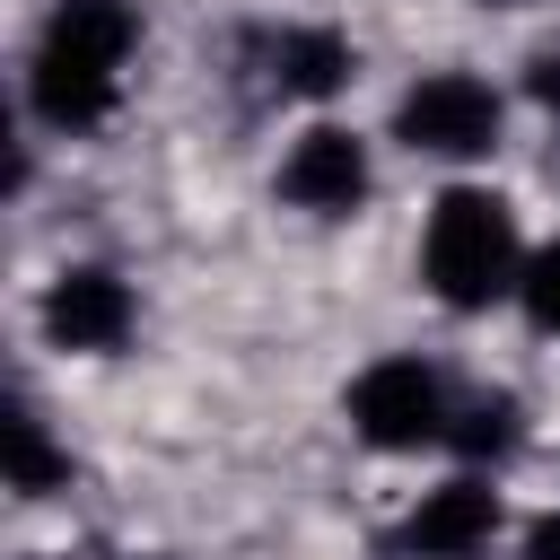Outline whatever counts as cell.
<instances>
[{"instance_id":"cell-1","label":"cell","mask_w":560,"mask_h":560,"mask_svg":"<svg viewBox=\"0 0 560 560\" xmlns=\"http://www.w3.org/2000/svg\"><path fill=\"white\" fill-rule=\"evenodd\" d=\"M140 44V9L131 0H52L35 61H26V105L52 131H96L122 96V61Z\"/></svg>"},{"instance_id":"cell-2","label":"cell","mask_w":560,"mask_h":560,"mask_svg":"<svg viewBox=\"0 0 560 560\" xmlns=\"http://www.w3.org/2000/svg\"><path fill=\"white\" fill-rule=\"evenodd\" d=\"M525 236H516V210L490 192V184H446L429 201V228H420V280L438 306L455 315H481L499 298L525 289Z\"/></svg>"},{"instance_id":"cell-3","label":"cell","mask_w":560,"mask_h":560,"mask_svg":"<svg viewBox=\"0 0 560 560\" xmlns=\"http://www.w3.org/2000/svg\"><path fill=\"white\" fill-rule=\"evenodd\" d=\"M499 122H508V105L472 70H420L394 96V140L420 149V158H490L499 149Z\"/></svg>"},{"instance_id":"cell-4","label":"cell","mask_w":560,"mask_h":560,"mask_svg":"<svg viewBox=\"0 0 560 560\" xmlns=\"http://www.w3.org/2000/svg\"><path fill=\"white\" fill-rule=\"evenodd\" d=\"M350 429L376 446V455H420L455 429V402H446V376L429 359H376L359 368L350 385Z\"/></svg>"},{"instance_id":"cell-5","label":"cell","mask_w":560,"mask_h":560,"mask_svg":"<svg viewBox=\"0 0 560 560\" xmlns=\"http://www.w3.org/2000/svg\"><path fill=\"white\" fill-rule=\"evenodd\" d=\"M44 341L52 350H79V359H105V350H122L131 341V324H140V306H131V289L105 271V262H70L52 289H44Z\"/></svg>"},{"instance_id":"cell-6","label":"cell","mask_w":560,"mask_h":560,"mask_svg":"<svg viewBox=\"0 0 560 560\" xmlns=\"http://www.w3.org/2000/svg\"><path fill=\"white\" fill-rule=\"evenodd\" d=\"M280 192L315 219H350L368 201V140L341 131V122H306L280 158Z\"/></svg>"},{"instance_id":"cell-7","label":"cell","mask_w":560,"mask_h":560,"mask_svg":"<svg viewBox=\"0 0 560 560\" xmlns=\"http://www.w3.org/2000/svg\"><path fill=\"white\" fill-rule=\"evenodd\" d=\"M490 534H499V490L481 472H455V481L420 490V508L402 525V551L411 560H472V551H490Z\"/></svg>"},{"instance_id":"cell-8","label":"cell","mask_w":560,"mask_h":560,"mask_svg":"<svg viewBox=\"0 0 560 560\" xmlns=\"http://www.w3.org/2000/svg\"><path fill=\"white\" fill-rule=\"evenodd\" d=\"M359 79V52H350V35H332V26H289V35H271V88L280 96H341Z\"/></svg>"},{"instance_id":"cell-9","label":"cell","mask_w":560,"mask_h":560,"mask_svg":"<svg viewBox=\"0 0 560 560\" xmlns=\"http://www.w3.org/2000/svg\"><path fill=\"white\" fill-rule=\"evenodd\" d=\"M0 455H9V490H18V499H44V490L70 481V455L52 446V429H44L35 402H9V420H0Z\"/></svg>"},{"instance_id":"cell-10","label":"cell","mask_w":560,"mask_h":560,"mask_svg":"<svg viewBox=\"0 0 560 560\" xmlns=\"http://www.w3.org/2000/svg\"><path fill=\"white\" fill-rule=\"evenodd\" d=\"M446 438H455L472 464H508V455H516V438H525V429H516V394H472V402L455 411V429H446Z\"/></svg>"},{"instance_id":"cell-11","label":"cell","mask_w":560,"mask_h":560,"mask_svg":"<svg viewBox=\"0 0 560 560\" xmlns=\"http://www.w3.org/2000/svg\"><path fill=\"white\" fill-rule=\"evenodd\" d=\"M525 315H534V332H560V245H542L534 262H525Z\"/></svg>"},{"instance_id":"cell-12","label":"cell","mask_w":560,"mask_h":560,"mask_svg":"<svg viewBox=\"0 0 560 560\" xmlns=\"http://www.w3.org/2000/svg\"><path fill=\"white\" fill-rule=\"evenodd\" d=\"M525 96H534L542 114H560V35L534 44V61H525Z\"/></svg>"},{"instance_id":"cell-13","label":"cell","mask_w":560,"mask_h":560,"mask_svg":"<svg viewBox=\"0 0 560 560\" xmlns=\"http://www.w3.org/2000/svg\"><path fill=\"white\" fill-rule=\"evenodd\" d=\"M525 560H560V508L525 525Z\"/></svg>"},{"instance_id":"cell-14","label":"cell","mask_w":560,"mask_h":560,"mask_svg":"<svg viewBox=\"0 0 560 560\" xmlns=\"http://www.w3.org/2000/svg\"><path fill=\"white\" fill-rule=\"evenodd\" d=\"M131 560H140V551H131Z\"/></svg>"},{"instance_id":"cell-15","label":"cell","mask_w":560,"mask_h":560,"mask_svg":"<svg viewBox=\"0 0 560 560\" xmlns=\"http://www.w3.org/2000/svg\"><path fill=\"white\" fill-rule=\"evenodd\" d=\"M499 9H508V0H499Z\"/></svg>"}]
</instances>
